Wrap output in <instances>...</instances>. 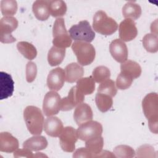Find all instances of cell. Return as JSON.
I'll return each instance as SVG.
<instances>
[{
  "label": "cell",
  "mask_w": 158,
  "mask_h": 158,
  "mask_svg": "<svg viewBox=\"0 0 158 158\" xmlns=\"http://www.w3.org/2000/svg\"><path fill=\"white\" fill-rule=\"evenodd\" d=\"M142 107L148 120L149 128L152 133L158 131V95L156 93L148 94L143 99Z\"/></svg>",
  "instance_id": "cell-1"
},
{
  "label": "cell",
  "mask_w": 158,
  "mask_h": 158,
  "mask_svg": "<svg viewBox=\"0 0 158 158\" xmlns=\"http://www.w3.org/2000/svg\"><path fill=\"white\" fill-rule=\"evenodd\" d=\"M96 157H115L114 153H112L110 151L104 150L102 151Z\"/></svg>",
  "instance_id": "cell-40"
},
{
  "label": "cell",
  "mask_w": 158,
  "mask_h": 158,
  "mask_svg": "<svg viewBox=\"0 0 158 158\" xmlns=\"http://www.w3.org/2000/svg\"><path fill=\"white\" fill-rule=\"evenodd\" d=\"M48 146V141L43 136L36 135L27 139L23 143V148L31 151H38L44 149Z\"/></svg>",
  "instance_id": "cell-21"
},
{
  "label": "cell",
  "mask_w": 158,
  "mask_h": 158,
  "mask_svg": "<svg viewBox=\"0 0 158 158\" xmlns=\"http://www.w3.org/2000/svg\"><path fill=\"white\" fill-rule=\"evenodd\" d=\"M98 93L107 94L111 97L115 96L117 93L115 81L110 79H107L101 83L98 89Z\"/></svg>",
  "instance_id": "cell-31"
},
{
  "label": "cell",
  "mask_w": 158,
  "mask_h": 158,
  "mask_svg": "<svg viewBox=\"0 0 158 158\" xmlns=\"http://www.w3.org/2000/svg\"><path fill=\"white\" fill-rule=\"evenodd\" d=\"M76 87L84 95H88L94 92L95 83L91 76L81 78L77 81Z\"/></svg>",
  "instance_id": "cell-25"
},
{
  "label": "cell",
  "mask_w": 158,
  "mask_h": 158,
  "mask_svg": "<svg viewBox=\"0 0 158 158\" xmlns=\"http://www.w3.org/2000/svg\"><path fill=\"white\" fill-rule=\"evenodd\" d=\"M14 156L15 157H35V155L33 154L31 151L27 148L17 149L14 151Z\"/></svg>",
  "instance_id": "cell-38"
},
{
  "label": "cell",
  "mask_w": 158,
  "mask_h": 158,
  "mask_svg": "<svg viewBox=\"0 0 158 158\" xmlns=\"http://www.w3.org/2000/svg\"><path fill=\"white\" fill-rule=\"evenodd\" d=\"M122 14L125 19L136 20L141 15V8L138 4L129 1L123 6Z\"/></svg>",
  "instance_id": "cell-23"
},
{
  "label": "cell",
  "mask_w": 158,
  "mask_h": 158,
  "mask_svg": "<svg viewBox=\"0 0 158 158\" xmlns=\"http://www.w3.org/2000/svg\"><path fill=\"white\" fill-rule=\"evenodd\" d=\"M18 27V20L12 16L3 17L0 20V41L2 43H11L16 41L12 35Z\"/></svg>",
  "instance_id": "cell-8"
},
{
  "label": "cell",
  "mask_w": 158,
  "mask_h": 158,
  "mask_svg": "<svg viewBox=\"0 0 158 158\" xmlns=\"http://www.w3.org/2000/svg\"><path fill=\"white\" fill-rule=\"evenodd\" d=\"M73 157H93L91 152L86 148H80L77 149L73 154Z\"/></svg>",
  "instance_id": "cell-39"
},
{
  "label": "cell",
  "mask_w": 158,
  "mask_h": 158,
  "mask_svg": "<svg viewBox=\"0 0 158 158\" xmlns=\"http://www.w3.org/2000/svg\"><path fill=\"white\" fill-rule=\"evenodd\" d=\"M85 99V95L81 93L76 87L73 86L69 92L68 95L61 99L60 110L67 111L72 110L73 107L83 103Z\"/></svg>",
  "instance_id": "cell-11"
},
{
  "label": "cell",
  "mask_w": 158,
  "mask_h": 158,
  "mask_svg": "<svg viewBox=\"0 0 158 158\" xmlns=\"http://www.w3.org/2000/svg\"><path fill=\"white\" fill-rule=\"evenodd\" d=\"M93 117L92 109L86 103H81L78 105L73 113V118L76 123L79 126L88 121L92 120Z\"/></svg>",
  "instance_id": "cell-16"
},
{
  "label": "cell",
  "mask_w": 158,
  "mask_h": 158,
  "mask_svg": "<svg viewBox=\"0 0 158 158\" xmlns=\"http://www.w3.org/2000/svg\"><path fill=\"white\" fill-rule=\"evenodd\" d=\"M143 45L149 52L155 53L158 50V37L154 33H148L143 38Z\"/></svg>",
  "instance_id": "cell-30"
},
{
  "label": "cell",
  "mask_w": 158,
  "mask_h": 158,
  "mask_svg": "<svg viewBox=\"0 0 158 158\" xmlns=\"http://www.w3.org/2000/svg\"><path fill=\"white\" fill-rule=\"evenodd\" d=\"M133 81V78L130 75L120 72L116 79V86L118 89L123 90L130 87Z\"/></svg>",
  "instance_id": "cell-35"
},
{
  "label": "cell",
  "mask_w": 158,
  "mask_h": 158,
  "mask_svg": "<svg viewBox=\"0 0 158 158\" xmlns=\"http://www.w3.org/2000/svg\"><path fill=\"white\" fill-rule=\"evenodd\" d=\"M65 55V49L51 47L48 54V61L51 66H56L61 64Z\"/></svg>",
  "instance_id": "cell-24"
},
{
  "label": "cell",
  "mask_w": 158,
  "mask_h": 158,
  "mask_svg": "<svg viewBox=\"0 0 158 158\" xmlns=\"http://www.w3.org/2000/svg\"><path fill=\"white\" fill-rule=\"evenodd\" d=\"M72 49L78 62L83 66L91 64L95 59V49L89 43L76 41L72 44Z\"/></svg>",
  "instance_id": "cell-4"
},
{
  "label": "cell",
  "mask_w": 158,
  "mask_h": 158,
  "mask_svg": "<svg viewBox=\"0 0 158 158\" xmlns=\"http://www.w3.org/2000/svg\"><path fill=\"white\" fill-rule=\"evenodd\" d=\"M14 90V82L10 74L1 71L0 72V99L10 97Z\"/></svg>",
  "instance_id": "cell-15"
},
{
  "label": "cell",
  "mask_w": 158,
  "mask_h": 158,
  "mask_svg": "<svg viewBox=\"0 0 158 158\" xmlns=\"http://www.w3.org/2000/svg\"><path fill=\"white\" fill-rule=\"evenodd\" d=\"M49 10L50 14L54 17L64 16L67 12L66 3L62 0L49 1Z\"/></svg>",
  "instance_id": "cell-26"
},
{
  "label": "cell",
  "mask_w": 158,
  "mask_h": 158,
  "mask_svg": "<svg viewBox=\"0 0 158 158\" xmlns=\"http://www.w3.org/2000/svg\"><path fill=\"white\" fill-rule=\"evenodd\" d=\"M65 81L68 83H74L80 79L84 74L83 68L76 62L68 64L65 69Z\"/></svg>",
  "instance_id": "cell-19"
},
{
  "label": "cell",
  "mask_w": 158,
  "mask_h": 158,
  "mask_svg": "<svg viewBox=\"0 0 158 158\" xmlns=\"http://www.w3.org/2000/svg\"><path fill=\"white\" fill-rule=\"evenodd\" d=\"M19 141L9 132L0 133V151L5 152H12L19 148Z\"/></svg>",
  "instance_id": "cell-18"
},
{
  "label": "cell",
  "mask_w": 158,
  "mask_h": 158,
  "mask_svg": "<svg viewBox=\"0 0 158 158\" xmlns=\"http://www.w3.org/2000/svg\"><path fill=\"white\" fill-rule=\"evenodd\" d=\"M114 154L117 157L131 158L135 156V150L128 145H118L114 149Z\"/></svg>",
  "instance_id": "cell-34"
},
{
  "label": "cell",
  "mask_w": 158,
  "mask_h": 158,
  "mask_svg": "<svg viewBox=\"0 0 158 158\" xmlns=\"http://www.w3.org/2000/svg\"><path fill=\"white\" fill-rule=\"evenodd\" d=\"M43 128L48 135L52 137H57L62 133L64 125L58 117L50 116L45 120Z\"/></svg>",
  "instance_id": "cell-17"
},
{
  "label": "cell",
  "mask_w": 158,
  "mask_h": 158,
  "mask_svg": "<svg viewBox=\"0 0 158 158\" xmlns=\"http://www.w3.org/2000/svg\"><path fill=\"white\" fill-rule=\"evenodd\" d=\"M138 157H156V152L154 148L149 144L139 146L135 152Z\"/></svg>",
  "instance_id": "cell-36"
},
{
  "label": "cell",
  "mask_w": 158,
  "mask_h": 158,
  "mask_svg": "<svg viewBox=\"0 0 158 158\" xmlns=\"http://www.w3.org/2000/svg\"><path fill=\"white\" fill-rule=\"evenodd\" d=\"M61 98L56 91L48 92L44 98L43 110L44 115L47 117L56 115L60 110Z\"/></svg>",
  "instance_id": "cell-9"
},
{
  "label": "cell",
  "mask_w": 158,
  "mask_h": 158,
  "mask_svg": "<svg viewBox=\"0 0 158 158\" xmlns=\"http://www.w3.org/2000/svg\"><path fill=\"white\" fill-rule=\"evenodd\" d=\"M65 81L64 70L61 67H57L49 72L47 78V85L50 89L57 91L62 88Z\"/></svg>",
  "instance_id": "cell-13"
},
{
  "label": "cell",
  "mask_w": 158,
  "mask_h": 158,
  "mask_svg": "<svg viewBox=\"0 0 158 158\" xmlns=\"http://www.w3.org/2000/svg\"><path fill=\"white\" fill-rule=\"evenodd\" d=\"M119 37L123 41H130L134 40L138 35V30L133 20L125 19L120 22L118 26Z\"/></svg>",
  "instance_id": "cell-12"
},
{
  "label": "cell",
  "mask_w": 158,
  "mask_h": 158,
  "mask_svg": "<svg viewBox=\"0 0 158 158\" xmlns=\"http://www.w3.org/2000/svg\"><path fill=\"white\" fill-rule=\"evenodd\" d=\"M109 51L112 57L118 62L123 63L127 60L128 48L120 39H115L109 45Z\"/></svg>",
  "instance_id": "cell-14"
},
{
  "label": "cell",
  "mask_w": 158,
  "mask_h": 158,
  "mask_svg": "<svg viewBox=\"0 0 158 158\" xmlns=\"http://www.w3.org/2000/svg\"><path fill=\"white\" fill-rule=\"evenodd\" d=\"M103 146L104 139L102 136L85 141V148L91 152L93 157H96V156L102 151Z\"/></svg>",
  "instance_id": "cell-29"
},
{
  "label": "cell",
  "mask_w": 158,
  "mask_h": 158,
  "mask_svg": "<svg viewBox=\"0 0 158 158\" xmlns=\"http://www.w3.org/2000/svg\"><path fill=\"white\" fill-rule=\"evenodd\" d=\"M26 80L27 82L31 83L36 78L37 74V67L35 62L30 61L26 65Z\"/></svg>",
  "instance_id": "cell-37"
},
{
  "label": "cell",
  "mask_w": 158,
  "mask_h": 158,
  "mask_svg": "<svg viewBox=\"0 0 158 158\" xmlns=\"http://www.w3.org/2000/svg\"><path fill=\"white\" fill-rule=\"evenodd\" d=\"M23 118L29 132L33 135H40L44 127V116L40 109L34 106H28L23 110Z\"/></svg>",
  "instance_id": "cell-2"
},
{
  "label": "cell",
  "mask_w": 158,
  "mask_h": 158,
  "mask_svg": "<svg viewBox=\"0 0 158 158\" xmlns=\"http://www.w3.org/2000/svg\"><path fill=\"white\" fill-rule=\"evenodd\" d=\"M32 10L35 17L41 21L46 20L50 15L49 1L37 0L33 4Z\"/></svg>",
  "instance_id": "cell-20"
},
{
  "label": "cell",
  "mask_w": 158,
  "mask_h": 158,
  "mask_svg": "<svg viewBox=\"0 0 158 158\" xmlns=\"http://www.w3.org/2000/svg\"><path fill=\"white\" fill-rule=\"evenodd\" d=\"M93 27L98 33L110 35L117 30L118 24L114 19L108 17L104 11L98 10L93 17Z\"/></svg>",
  "instance_id": "cell-3"
},
{
  "label": "cell",
  "mask_w": 158,
  "mask_h": 158,
  "mask_svg": "<svg viewBox=\"0 0 158 158\" xmlns=\"http://www.w3.org/2000/svg\"><path fill=\"white\" fill-rule=\"evenodd\" d=\"M102 133V125L98 122L93 120L81 124L77 130L78 138L85 141L101 136Z\"/></svg>",
  "instance_id": "cell-7"
},
{
  "label": "cell",
  "mask_w": 158,
  "mask_h": 158,
  "mask_svg": "<svg viewBox=\"0 0 158 158\" xmlns=\"http://www.w3.org/2000/svg\"><path fill=\"white\" fill-rule=\"evenodd\" d=\"M52 43L54 46L65 49L72 44V40L65 28L63 18H57L55 20L52 28Z\"/></svg>",
  "instance_id": "cell-5"
},
{
  "label": "cell",
  "mask_w": 158,
  "mask_h": 158,
  "mask_svg": "<svg viewBox=\"0 0 158 158\" xmlns=\"http://www.w3.org/2000/svg\"><path fill=\"white\" fill-rule=\"evenodd\" d=\"M110 77V70L103 65L96 67L93 71L92 77L96 83H102L109 79Z\"/></svg>",
  "instance_id": "cell-32"
},
{
  "label": "cell",
  "mask_w": 158,
  "mask_h": 158,
  "mask_svg": "<svg viewBox=\"0 0 158 158\" xmlns=\"http://www.w3.org/2000/svg\"><path fill=\"white\" fill-rule=\"evenodd\" d=\"M18 51L27 59L33 60L37 56L36 48L27 41H20L17 44Z\"/></svg>",
  "instance_id": "cell-27"
},
{
  "label": "cell",
  "mask_w": 158,
  "mask_h": 158,
  "mask_svg": "<svg viewBox=\"0 0 158 158\" xmlns=\"http://www.w3.org/2000/svg\"><path fill=\"white\" fill-rule=\"evenodd\" d=\"M120 72L126 73L135 79L141 75V68L139 64L135 61L127 60L120 65Z\"/></svg>",
  "instance_id": "cell-22"
},
{
  "label": "cell",
  "mask_w": 158,
  "mask_h": 158,
  "mask_svg": "<svg viewBox=\"0 0 158 158\" xmlns=\"http://www.w3.org/2000/svg\"><path fill=\"white\" fill-rule=\"evenodd\" d=\"M69 32L71 38L75 41L90 43L95 38V33L87 20H82L73 25Z\"/></svg>",
  "instance_id": "cell-6"
},
{
  "label": "cell",
  "mask_w": 158,
  "mask_h": 158,
  "mask_svg": "<svg viewBox=\"0 0 158 158\" xmlns=\"http://www.w3.org/2000/svg\"><path fill=\"white\" fill-rule=\"evenodd\" d=\"M17 3L14 0H2L1 1V10L4 17L12 16L17 11Z\"/></svg>",
  "instance_id": "cell-33"
},
{
  "label": "cell",
  "mask_w": 158,
  "mask_h": 158,
  "mask_svg": "<svg viewBox=\"0 0 158 158\" xmlns=\"http://www.w3.org/2000/svg\"><path fill=\"white\" fill-rule=\"evenodd\" d=\"M77 130L72 127H65L59 135V143L63 151L72 152L75 149V143L78 140Z\"/></svg>",
  "instance_id": "cell-10"
},
{
  "label": "cell",
  "mask_w": 158,
  "mask_h": 158,
  "mask_svg": "<svg viewBox=\"0 0 158 158\" xmlns=\"http://www.w3.org/2000/svg\"><path fill=\"white\" fill-rule=\"evenodd\" d=\"M95 102L98 108L102 112L108 111L113 104L112 97L99 93H98L96 95Z\"/></svg>",
  "instance_id": "cell-28"
}]
</instances>
